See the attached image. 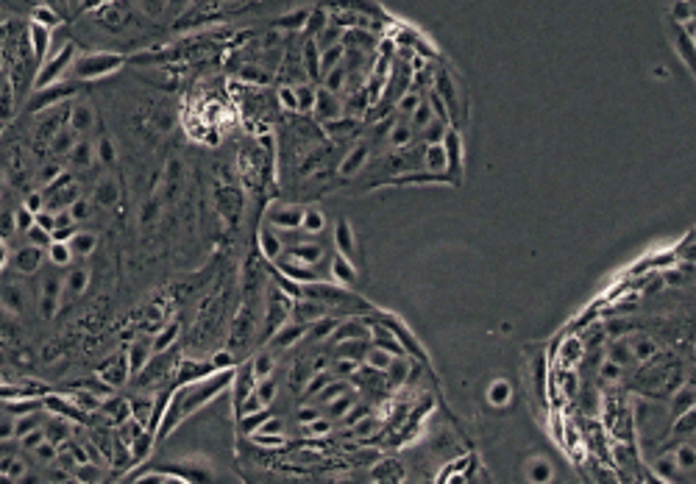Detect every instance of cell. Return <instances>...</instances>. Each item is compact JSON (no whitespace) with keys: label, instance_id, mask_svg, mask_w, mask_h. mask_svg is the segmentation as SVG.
Wrapping results in <instances>:
<instances>
[{"label":"cell","instance_id":"cell-1","mask_svg":"<svg viewBox=\"0 0 696 484\" xmlns=\"http://www.w3.org/2000/svg\"><path fill=\"white\" fill-rule=\"evenodd\" d=\"M90 389L0 387V482H106L129 476L136 420L117 423Z\"/></svg>","mask_w":696,"mask_h":484},{"label":"cell","instance_id":"cell-2","mask_svg":"<svg viewBox=\"0 0 696 484\" xmlns=\"http://www.w3.org/2000/svg\"><path fill=\"white\" fill-rule=\"evenodd\" d=\"M48 50L50 31L11 0H0V134L28 100Z\"/></svg>","mask_w":696,"mask_h":484},{"label":"cell","instance_id":"cell-3","mask_svg":"<svg viewBox=\"0 0 696 484\" xmlns=\"http://www.w3.org/2000/svg\"><path fill=\"white\" fill-rule=\"evenodd\" d=\"M373 321H379L382 326H387V328L393 331V337L398 340V345L404 348V354L409 356V359H415V362H421L424 367H429V356H427V351H424V345H421L418 337L404 326V321H398V318L387 315V312H379V309H376V318H373Z\"/></svg>","mask_w":696,"mask_h":484},{"label":"cell","instance_id":"cell-4","mask_svg":"<svg viewBox=\"0 0 696 484\" xmlns=\"http://www.w3.org/2000/svg\"><path fill=\"white\" fill-rule=\"evenodd\" d=\"M443 151H446V173L451 176L454 184L463 181V167H465V154H463V136L460 131L451 129L443 136Z\"/></svg>","mask_w":696,"mask_h":484},{"label":"cell","instance_id":"cell-5","mask_svg":"<svg viewBox=\"0 0 696 484\" xmlns=\"http://www.w3.org/2000/svg\"><path fill=\"white\" fill-rule=\"evenodd\" d=\"M368 161H370V145L368 142H354L348 151H346V156L340 159L337 164V176L340 178H354V176H360L365 167H368Z\"/></svg>","mask_w":696,"mask_h":484},{"label":"cell","instance_id":"cell-6","mask_svg":"<svg viewBox=\"0 0 696 484\" xmlns=\"http://www.w3.org/2000/svg\"><path fill=\"white\" fill-rule=\"evenodd\" d=\"M340 340H370V323L365 318H357V315L337 321L332 331V343H340Z\"/></svg>","mask_w":696,"mask_h":484},{"label":"cell","instance_id":"cell-7","mask_svg":"<svg viewBox=\"0 0 696 484\" xmlns=\"http://www.w3.org/2000/svg\"><path fill=\"white\" fill-rule=\"evenodd\" d=\"M332 242H334V254H343L346 259L357 262V234H354V228H351V223L346 217H340L334 223Z\"/></svg>","mask_w":696,"mask_h":484},{"label":"cell","instance_id":"cell-8","mask_svg":"<svg viewBox=\"0 0 696 484\" xmlns=\"http://www.w3.org/2000/svg\"><path fill=\"white\" fill-rule=\"evenodd\" d=\"M671 456L682 476V482H694V437L688 440H671Z\"/></svg>","mask_w":696,"mask_h":484},{"label":"cell","instance_id":"cell-9","mask_svg":"<svg viewBox=\"0 0 696 484\" xmlns=\"http://www.w3.org/2000/svg\"><path fill=\"white\" fill-rule=\"evenodd\" d=\"M329 281L337 287H354L357 284V262L346 259L343 254H334L329 259Z\"/></svg>","mask_w":696,"mask_h":484},{"label":"cell","instance_id":"cell-10","mask_svg":"<svg viewBox=\"0 0 696 484\" xmlns=\"http://www.w3.org/2000/svg\"><path fill=\"white\" fill-rule=\"evenodd\" d=\"M299 228L306 234V237H321L326 228H329V220H326V215H323V209L321 206H312V203H304V215H301V223Z\"/></svg>","mask_w":696,"mask_h":484},{"label":"cell","instance_id":"cell-11","mask_svg":"<svg viewBox=\"0 0 696 484\" xmlns=\"http://www.w3.org/2000/svg\"><path fill=\"white\" fill-rule=\"evenodd\" d=\"M649 468H652L655 479H660V482H682V476H680V470H677V465H674L671 448H663V451L649 462Z\"/></svg>","mask_w":696,"mask_h":484},{"label":"cell","instance_id":"cell-12","mask_svg":"<svg viewBox=\"0 0 696 484\" xmlns=\"http://www.w3.org/2000/svg\"><path fill=\"white\" fill-rule=\"evenodd\" d=\"M674 50L680 53L682 65L694 70V36L685 31L680 23H674Z\"/></svg>","mask_w":696,"mask_h":484},{"label":"cell","instance_id":"cell-13","mask_svg":"<svg viewBox=\"0 0 696 484\" xmlns=\"http://www.w3.org/2000/svg\"><path fill=\"white\" fill-rule=\"evenodd\" d=\"M665 409H668V418H674L685 409H694V382H682L680 389L671 395V404Z\"/></svg>","mask_w":696,"mask_h":484},{"label":"cell","instance_id":"cell-14","mask_svg":"<svg viewBox=\"0 0 696 484\" xmlns=\"http://www.w3.org/2000/svg\"><path fill=\"white\" fill-rule=\"evenodd\" d=\"M387 142H390L396 151H401V148H409V145L415 142V129L409 126V120H407V117H404V120H401V117H398V120H393Z\"/></svg>","mask_w":696,"mask_h":484},{"label":"cell","instance_id":"cell-15","mask_svg":"<svg viewBox=\"0 0 696 484\" xmlns=\"http://www.w3.org/2000/svg\"><path fill=\"white\" fill-rule=\"evenodd\" d=\"M627 343H630L632 359H638V362H649L652 356L658 354V343L652 337H646V334H632V337H627Z\"/></svg>","mask_w":696,"mask_h":484},{"label":"cell","instance_id":"cell-16","mask_svg":"<svg viewBox=\"0 0 696 484\" xmlns=\"http://www.w3.org/2000/svg\"><path fill=\"white\" fill-rule=\"evenodd\" d=\"M370 479H373V482H401V479H404V465L396 462V459L376 462L373 470H370Z\"/></svg>","mask_w":696,"mask_h":484},{"label":"cell","instance_id":"cell-17","mask_svg":"<svg viewBox=\"0 0 696 484\" xmlns=\"http://www.w3.org/2000/svg\"><path fill=\"white\" fill-rule=\"evenodd\" d=\"M527 482H535V484H543V482H552L555 479V468H552V462L546 459V456H535L527 462Z\"/></svg>","mask_w":696,"mask_h":484},{"label":"cell","instance_id":"cell-18","mask_svg":"<svg viewBox=\"0 0 696 484\" xmlns=\"http://www.w3.org/2000/svg\"><path fill=\"white\" fill-rule=\"evenodd\" d=\"M424 170H429V173H446V151H443V142L424 145Z\"/></svg>","mask_w":696,"mask_h":484},{"label":"cell","instance_id":"cell-19","mask_svg":"<svg viewBox=\"0 0 696 484\" xmlns=\"http://www.w3.org/2000/svg\"><path fill=\"white\" fill-rule=\"evenodd\" d=\"M368 348H370V340H340V343H334V354L357 359V362L365 359Z\"/></svg>","mask_w":696,"mask_h":484},{"label":"cell","instance_id":"cell-20","mask_svg":"<svg viewBox=\"0 0 696 484\" xmlns=\"http://www.w3.org/2000/svg\"><path fill=\"white\" fill-rule=\"evenodd\" d=\"M421 100H424V95H421V90H418V87L404 90V92L398 95V100H396L398 117H409V114H412V112L421 106Z\"/></svg>","mask_w":696,"mask_h":484},{"label":"cell","instance_id":"cell-21","mask_svg":"<svg viewBox=\"0 0 696 484\" xmlns=\"http://www.w3.org/2000/svg\"><path fill=\"white\" fill-rule=\"evenodd\" d=\"M385 376L390 379V384H404V382L409 379V362H407V354L393 356L390 365H387V370H385Z\"/></svg>","mask_w":696,"mask_h":484},{"label":"cell","instance_id":"cell-22","mask_svg":"<svg viewBox=\"0 0 696 484\" xmlns=\"http://www.w3.org/2000/svg\"><path fill=\"white\" fill-rule=\"evenodd\" d=\"M510 398H513V384H510L507 379L491 382V387H488V401H491L493 407H504Z\"/></svg>","mask_w":696,"mask_h":484},{"label":"cell","instance_id":"cell-23","mask_svg":"<svg viewBox=\"0 0 696 484\" xmlns=\"http://www.w3.org/2000/svg\"><path fill=\"white\" fill-rule=\"evenodd\" d=\"M407 120H409V126L415 129V136H418V131H424L432 120H437V117H434V112H432L429 103H427V100H421V106H418V109H415V112H412Z\"/></svg>","mask_w":696,"mask_h":484},{"label":"cell","instance_id":"cell-24","mask_svg":"<svg viewBox=\"0 0 696 484\" xmlns=\"http://www.w3.org/2000/svg\"><path fill=\"white\" fill-rule=\"evenodd\" d=\"M390 359H393V354H387V351H382V348L370 345V348H368V354H365V365H368L370 370H376V373H385V370H387V365H390Z\"/></svg>","mask_w":696,"mask_h":484},{"label":"cell","instance_id":"cell-25","mask_svg":"<svg viewBox=\"0 0 696 484\" xmlns=\"http://www.w3.org/2000/svg\"><path fill=\"white\" fill-rule=\"evenodd\" d=\"M599 379H601L604 384H616V382L624 379V367H621L619 362H613V359H604L601 367H599Z\"/></svg>","mask_w":696,"mask_h":484},{"label":"cell","instance_id":"cell-26","mask_svg":"<svg viewBox=\"0 0 696 484\" xmlns=\"http://www.w3.org/2000/svg\"><path fill=\"white\" fill-rule=\"evenodd\" d=\"M560 356H563V365H565V367L577 365V362L582 359V343H579L577 337H568V340L563 343V351H560Z\"/></svg>","mask_w":696,"mask_h":484},{"label":"cell","instance_id":"cell-27","mask_svg":"<svg viewBox=\"0 0 696 484\" xmlns=\"http://www.w3.org/2000/svg\"><path fill=\"white\" fill-rule=\"evenodd\" d=\"M418 136H421V142H424V145L443 142V136H446V123H443V120H432L427 129L418 131Z\"/></svg>","mask_w":696,"mask_h":484},{"label":"cell","instance_id":"cell-28","mask_svg":"<svg viewBox=\"0 0 696 484\" xmlns=\"http://www.w3.org/2000/svg\"><path fill=\"white\" fill-rule=\"evenodd\" d=\"M332 370L340 376H354L357 373V359H348V356H337L334 354Z\"/></svg>","mask_w":696,"mask_h":484},{"label":"cell","instance_id":"cell-29","mask_svg":"<svg viewBox=\"0 0 696 484\" xmlns=\"http://www.w3.org/2000/svg\"><path fill=\"white\" fill-rule=\"evenodd\" d=\"M563 389H565V392H568V395H574V389H577V376H574L571 370L565 373V379H563Z\"/></svg>","mask_w":696,"mask_h":484}]
</instances>
